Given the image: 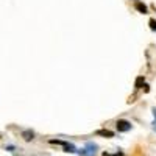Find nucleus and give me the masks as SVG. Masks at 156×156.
Returning <instances> with one entry per match:
<instances>
[{
	"instance_id": "obj_12",
	"label": "nucleus",
	"mask_w": 156,
	"mask_h": 156,
	"mask_svg": "<svg viewBox=\"0 0 156 156\" xmlns=\"http://www.w3.org/2000/svg\"><path fill=\"white\" fill-rule=\"evenodd\" d=\"M103 156H109V154H108V153H103Z\"/></svg>"
},
{
	"instance_id": "obj_7",
	"label": "nucleus",
	"mask_w": 156,
	"mask_h": 156,
	"mask_svg": "<svg viewBox=\"0 0 156 156\" xmlns=\"http://www.w3.org/2000/svg\"><path fill=\"white\" fill-rule=\"evenodd\" d=\"M142 84H145V80H144V76H139L136 80V83H134V87L139 89V87H142Z\"/></svg>"
},
{
	"instance_id": "obj_13",
	"label": "nucleus",
	"mask_w": 156,
	"mask_h": 156,
	"mask_svg": "<svg viewBox=\"0 0 156 156\" xmlns=\"http://www.w3.org/2000/svg\"><path fill=\"white\" fill-rule=\"evenodd\" d=\"M0 137H2V136H0Z\"/></svg>"
},
{
	"instance_id": "obj_6",
	"label": "nucleus",
	"mask_w": 156,
	"mask_h": 156,
	"mask_svg": "<svg viewBox=\"0 0 156 156\" xmlns=\"http://www.w3.org/2000/svg\"><path fill=\"white\" fill-rule=\"evenodd\" d=\"M64 151L67 153H75L76 151V147L73 144H67V142H64Z\"/></svg>"
},
{
	"instance_id": "obj_8",
	"label": "nucleus",
	"mask_w": 156,
	"mask_h": 156,
	"mask_svg": "<svg viewBox=\"0 0 156 156\" xmlns=\"http://www.w3.org/2000/svg\"><path fill=\"white\" fill-rule=\"evenodd\" d=\"M150 28L156 31V20L154 19H150Z\"/></svg>"
},
{
	"instance_id": "obj_10",
	"label": "nucleus",
	"mask_w": 156,
	"mask_h": 156,
	"mask_svg": "<svg viewBox=\"0 0 156 156\" xmlns=\"http://www.w3.org/2000/svg\"><path fill=\"white\" fill-rule=\"evenodd\" d=\"M114 156H123V153H115Z\"/></svg>"
},
{
	"instance_id": "obj_2",
	"label": "nucleus",
	"mask_w": 156,
	"mask_h": 156,
	"mask_svg": "<svg viewBox=\"0 0 156 156\" xmlns=\"http://www.w3.org/2000/svg\"><path fill=\"white\" fill-rule=\"evenodd\" d=\"M115 126H117V131H119V133H126V131L131 129L133 125H131V122H128L125 119H120V120H117Z\"/></svg>"
},
{
	"instance_id": "obj_9",
	"label": "nucleus",
	"mask_w": 156,
	"mask_h": 156,
	"mask_svg": "<svg viewBox=\"0 0 156 156\" xmlns=\"http://www.w3.org/2000/svg\"><path fill=\"white\" fill-rule=\"evenodd\" d=\"M6 150H8V151H14V147H12V145H8Z\"/></svg>"
},
{
	"instance_id": "obj_1",
	"label": "nucleus",
	"mask_w": 156,
	"mask_h": 156,
	"mask_svg": "<svg viewBox=\"0 0 156 156\" xmlns=\"http://www.w3.org/2000/svg\"><path fill=\"white\" fill-rule=\"evenodd\" d=\"M97 144H94V142H87L86 147L81 150V156H95L97 153Z\"/></svg>"
},
{
	"instance_id": "obj_11",
	"label": "nucleus",
	"mask_w": 156,
	"mask_h": 156,
	"mask_svg": "<svg viewBox=\"0 0 156 156\" xmlns=\"http://www.w3.org/2000/svg\"><path fill=\"white\" fill-rule=\"evenodd\" d=\"M153 114H154V119H156V108H153Z\"/></svg>"
},
{
	"instance_id": "obj_4",
	"label": "nucleus",
	"mask_w": 156,
	"mask_h": 156,
	"mask_svg": "<svg viewBox=\"0 0 156 156\" xmlns=\"http://www.w3.org/2000/svg\"><path fill=\"white\" fill-rule=\"evenodd\" d=\"M95 134L97 136H103V137H114V133L109 131V129H98Z\"/></svg>"
},
{
	"instance_id": "obj_3",
	"label": "nucleus",
	"mask_w": 156,
	"mask_h": 156,
	"mask_svg": "<svg viewBox=\"0 0 156 156\" xmlns=\"http://www.w3.org/2000/svg\"><path fill=\"white\" fill-rule=\"evenodd\" d=\"M22 137H23V140L30 142V140L34 137V133L31 131V129H25V131H22Z\"/></svg>"
},
{
	"instance_id": "obj_5",
	"label": "nucleus",
	"mask_w": 156,
	"mask_h": 156,
	"mask_svg": "<svg viewBox=\"0 0 156 156\" xmlns=\"http://www.w3.org/2000/svg\"><path fill=\"white\" fill-rule=\"evenodd\" d=\"M136 9H137L139 12H142V14H147V12H148V8H147L144 3H140V2L136 3Z\"/></svg>"
}]
</instances>
